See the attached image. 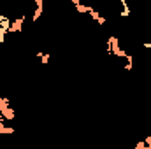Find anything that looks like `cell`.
Wrapping results in <instances>:
<instances>
[{
	"mask_svg": "<svg viewBox=\"0 0 151 149\" xmlns=\"http://www.w3.org/2000/svg\"><path fill=\"white\" fill-rule=\"evenodd\" d=\"M107 40H109V44H111V54L118 56V58H125V56H127V51H123V49H121L118 37H109Z\"/></svg>",
	"mask_w": 151,
	"mask_h": 149,
	"instance_id": "cell-1",
	"label": "cell"
},
{
	"mask_svg": "<svg viewBox=\"0 0 151 149\" xmlns=\"http://www.w3.org/2000/svg\"><path fill=\"white\" fill-rule=\"evenodd\" d=\"M23 23H25V16H19L16 18L12 23H11V28H9V34H18L23 30Z\"/></svg>",
	"mask_w": 151,
	"mask_h": 149,
	"instance_id": "cell-2",
	"label": "cell"
},
{
	"mask_svg": "<svg viewBox=\"0 0 151 149\" xmlns=\"http://www.w3.org/2000/svg\"><path fill=\"white\" fill-rule=\"evenodd\" d=\"M35 56L40 60V63H42V65H46V63L51 60V54H49V53H44V51H37V53H35Z\"/></svg>",
	"mask_w": 151,
	"mask_h": 149,
	"instance_id": "cell-3",
	"label": "cell"
},
{
	"mask_svg": "<svg viewBox=\"0 0 151 149\" xmlns=\"http://www.w3.org/2000/svg\"><path fill=\"white\" fill-rule=\"evenodd\" d=\"M11 23H12V21H11V19L7 18V16L0 14V27H2V28H5V30L9 32V28H11Z\"/></svg>",
	"mask_w": 151,
	"mask_h": 149,
	"instance_id": "cell-4",
	"label": "cell"
},
{
	"mask_svg": "<svg viewBox=\"0 0 151 149\" xmlns=\"http://www.w3.org/2000/svg\"><path fill=\"white\" fill-rule=\"evenodd\" d=\"M14 132H16V130H14L12 126H5V125H4V126L0 128V135H12Z\"/></svg>",
	"mask_w": 151,
	"mask_h": 149,
	"instance_id": "cell-5",
	"label": "cell"
},
{
	"mask_svg": "<svg viewBox=\"0 0 151 149\" xmlns=\"http://www.w3.org/2000/svg\"><path fill=\"white\" fill-rule=\"evenodd\" d=\"M76 11L79 12V14H86L88 11H90V5H84V4H77V5H74Z\"/></svg>",
	"mask_w": 151,
	"mask_h": 149,
	"instance_id": "cell-6",
	"label": "cell"
},
{
	"mask_svg": "<svg viewBox=\"0 0 151 149\" xmlns=\"http://www.w3.org/2000/svg\"><path fill=\"white\" fill-rule=\"evenodd\" d=\"M42 11H44V7H35V11L32 14V21H37L39 18L42 16Z\"/></svg>",
	"mask_w": 151,
	"mask_h": 149,
	"instance_id": "cell-7",
	"label": "cell"
},
{
	"mask_svg": "<svg viewBox=\"0 0 151 149\" xmlns=\"http://www.w3.org/2000/svg\"><path fill=\"white\" fill-rule=\"evenodd\" d=\"M130 12H132V11H130V7H123V9L119 11V16H121V18H128V16H130Z\"/></svg>",
	"mask_w": 151,
	"mask_h": 149,
	"instance_id": "cell-8",
	"label": "cell"
},
{
	"mask_svg": "<svg viewBox=\"0 0 151 149\" xmlns=\"http://www.w3.org/2000/svg\"><path fill=\"white\" fill-rule=\"evenodd\" d=\"M135 149H151V148L144 142V140H141V142H137V144H135Z\"/></svg>",
	"mask_w": 151,
	"mask_h": 149,
	"instance_id": "cell-9",
	"label": "cell"
},
{
	"mask_svg": "<svg viewBox=\"0 0 151 149\" xmlns=\"http://www.w3.org/2000/svg\"><path fill=\"white\" fill-rule=\"evenodd\" d=\"M5 34H7V30L0 27V42H4V40H5Z\"/></svg>",
	"mask_w": 151,
	"mask_h": 149,
	"instance_id": "cell-10",
	"label": "cell"
},
{
	"mask_svg": "<svg viewBox=\"0 0 151 149\" xmlns=\"http://www.w3.org/2000/svg\"><path fill=\"white\" fill-rule=\"evenodd\" d=\"M106 21H107V19H106L102 14H100V16H99V19H97V23H99V25H106Z\"/></svg>",
	"mask_w": 151,
	"mask_h": 149,
	"instance_id": "cell-11",
	"label": "cell"
},
{
	"mask_svg": "<svg viewBox=\"0 0 151 149\" xmlns=\"http://www.w3.org/2000/svg\"><path fill=\"white\" fill-rule=\"evenodd\" d=\"M35 2V7H44V0H34Z\"/></svg>",
	"mask_w": 151,
	"mask_h": 149,
	"instance_id": "cell-12",
	"label": "cell"
},
{
	"mask_svg": "<svg viewBox=\"0 0 151 149\" xmlns=\"http://www.w3.org/2000/svg\"><path fill=\"white\" fill-rule=\"evenodd\" d=\"M142 46H144V49H148V51L151 53V42H144Z\"/></svg>",
	"mask_w": 151,
	"mask_h": 149,
	"instance_id": "cell-13",
	"label": "cell"
},
{
	"mask_svg": "<svg viewBox=\"0 0 151 149\" xmlns=\"http://www.w3.org/2000/svg\"><path fill=\"white\" fill-rule=\"evenodd\" d=\"M4 125H5V117H4V116H2V114H0V128H2V126H4Z\"/></svg>",
	"mask_w": 151,
	"mask_h": 149,
	"instance_id": "cell-14",
	"label": "cell"
},
{
	"mask_svg": "<svg viewBox=\"0 0 151 149\" xmlns=\"http://www.w3.org/2000/svg\"><path fill=\"white\" fill-rule=\"evenodd\" d=\"M119 4H121V7H128V4H127V0H118Z\"/></svg>",
	"mask_w": 151,
	"mask_h": 149,
	"instance_id": "cell-15",
	"label": "cell"
},
{
	"mask_svg": "<svg viewBox=\"0 0 151 149\" xmlns=\"http://www.w3.org/2000/svg\"><path fill=\"white\" fill-rule=\"evenodd\" d=\"M72 4H74V5H77V4H81V0H72Z\"/></svg>",
	"mask_w": 151,
	"mask_h": 149,
	"instance_id": "cell-16",
	"label": "cell"
}]
</instances>
